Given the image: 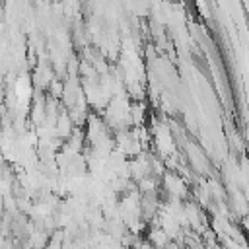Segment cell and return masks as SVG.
Returning <instances> with one entry per match:
<instances>
[{
  "instance_id": "6da1fadb",
  "label": "cell",
  "mask_w": 249,
  "mask_h": 249,
  "mask_svg": "<svg viewBox=\"0 0 249 249\" xmlns=\"http://www.w3.org/2000/svg\"><path fill=\"white\" fill-rule=\"evenodd\" d=\"M163 181H165V185H167V191H169L173 196H183V195H185V185H183V181H181L177 175L167 173Z\"/></svg>"
},
{
  "instance_id": "7a4b0ae2",
  "label": "cell",
  "mask_w": 249,
  "mask_h": 249,
  "mask_svg": "<svg viewBox=\"0 0 249 249\" xmlns=\"http://www.w3.org/2000/svg\"><path fill=\"white\" fill-rule=\"evenodd\" d=\"M148 243H152L156 249H160V247H167L169 237L165 235V231H163L161 228H158V230H152V231H150V235H148Z\"/></svg>"
}]
</instances>
